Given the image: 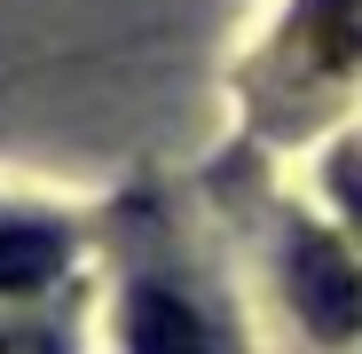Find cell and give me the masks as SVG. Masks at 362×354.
Returning <instances> with one entry per match:
<instances>
[{"label":"cell","mask_w":362,"mask_h":354,"mask_svg":"<svg viewBox=\"0 0 362 354\" xmlns=\"http://www.w3.org/2000/svg\"><path fill=\"white\" fill-rule=\"evenodd\" d=\"M284 283H291L299 315H308V331L346 338V331L362 323V276H354V260L331 244V236L299 228L291 244H284Z\"/></svg>","instance_id":"obj_1"},{"label":"cell","mask_w":362,"mask_h":354,"mask_svg":"<svg viewBox=\"0 0 362 354\" xmlns=\"http://www.w3.org/2000/svg\"><path fill=\"white\" fill-rule=\"evenodd\" d=\"M127 346L134 354H213L205 315L189 300H173V291H158V283H142L127 300Z\"/></svg>","instance_id":"obj_2"},{"label":"cell","mask_w":362,"mask_h":354,"mask_svg":"<svg viewBox=\"0 0 362 354\" xmlns=\"http://www.w3.org/2000/svg\"><path fill=\"white\" fill-rule=\"evenodd\" d=\"M299 55L323 79H354L362 71V0H308L299 8Z\"/></svg>","instance_id":"obj_3"},{"label":"cell","mask_w":362,"mask_h":354,"mask_svg":"<svg viewBox=\"0 0 362 354\" xmlns=\"http://www.w3.org/2000/svg\"><path fill=\"white\" fill-rule=\"evenodd\" d=\"M64 268V236L40 220H0V300H24Z\"/></svg>","instance_id":"obj_4"},{"label":"cell","mask_w":362,"mask_h":354,"mask_svg":"<svg viewBox=\"0 0 362 354\" xmlns=\"http://www.w3.org/2000/svg\"><path fill=\"white\" fill-rule=\"evenodd\" d=\"M0 354H55L47 338H24V331H0Z\"/></svg>","instance_id":"obj_5"},{"label":"cell","mask_w":362,"mask_h":354,"mask_svg":"<svg viewBox=\"0 0 362 354\" xmlns=\"http://www.w3.org/2000/svg\"><path fill=\"white\" fill-rule=\"evenodd\" d=\"M339 182H346V205H362V158H346V165H339Z\"/></svg>","instance_id":"obj_6"}]
</instances>
